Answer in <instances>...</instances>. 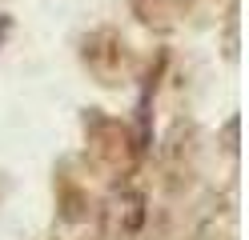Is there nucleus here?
Listing matches in <instances>:
<instances>
[{
  "label": "nucleus",
  "instance_id": "nucleus-1",
  "mask_svg": "<svg viewBox=\"0 0 249 240\" xmlns=\"http://www.w3.org/2000/svg\"><path fill=\"white\" fill-rule=\"evenodd\" d=\"M141 140L124 120L108 116L101 108H85V160L89 168L113 184H124L141 168Z\"/></svg>",
  "mask_w": 249,
  "mask_h": 240
},
{
  "label": "nucleus",
  "instance_id": "nucleus-2",
  "mask_svg": "<svg viewBox=\"0 0 249 240\" xmlns=\"http://www.w3.org/2000/svg\"><path fill=\"white\" fill-rule=\"evenodd\" d=\"M81 64L101 88H117V84H124L133 76L137 56H133L129 40L117 28L105 24V28H92L89 36H81Z\"/></svg>",
  "mask_w": 249,
  "mask_h": 240
},
{
  "label": "nucleus",
  "instance_id": "nucleus-3",
  "mask_svg": "<svg viewBox=\"0 0 249 240\" xmlns=\"http://www.w3.org/2000/svg\"><path fill=\"white\" fill-rule=\"evenodd\" d=\"M97 220H101V236H105V240H133L137 232L145 228V220H149L145 192H141V188H129V184L113 188V192L105 196Z\"/></svg>",
  "mask_w": 249,
  "mask_h": 240
},
{
  "label": "nucleus",
  "instance_id": "nucleus-4",
  "mask_svg": "<svg viewBox=\"0 0 249 240\" xmlns=\"http://www.w3.org/2000/svg\"><path fill=\"white\" fill-rule=\"evenodd\" d=\"M129 12L149 32H157V36H169V32H177L185 24V4L181 0H129Z\"/></svg>",
  "mask_w": 249,
  "mask_h": 240
},
{
  "label": "nucleus",
  "instance_id": "nucleus-5",
  "mask_svg": "<svg viewBox=\"0 0 249 240\" xmlns=\"http://www.w3.org/2000/svg\"><path fill=\"white\" fill-rule=\"evenodd\" d=\"M53 188H56V212H60V220H65V224H81V220H89L92 200H89V188L76 180V176H69L65 168H60Z\"/></svg>",
  "mask_w": 249,
  "mask_h": 240
},
{
  "label": "nucleus",
  "instance_id": "nucleus-6",
  "mask_svg": "<svg viewBox=\"0 0 249 240\" xmlns=\"http://www.w3.org/2000/svg\"><path fill=\"white\" fill-rule=\"evenodd\" d=\"M185 16H197V24H221L237 8V0H181Z\"/></svg>",
  "mask_w": 249,
  "mask_h": 240
},
{
  "label": "nucleus",
  "instance_id": "nucleus-7",
  "mask_svg": "<svg viewBox=\"0 0 249 240\" xmlns=\"http://www.w3.org/2000/svg\"><path fill=\"white\" fill-rule=\"evenodd\" d=\"M225 148L237 152V116H229V124H225Z\"/></svg>",
  "mask_w": 249,
  "mask_h": 240
},
{
  "label": "nucleus",
  "instance_id": "nucleus-8",
  "mask_svg": "<svg viewBox=\"0 0 249 240\" xmlns=\"http://www.w3.org/2000/svg\"><path fill=\"white\" fill-rule=\"evenodd\" d=\"M8 28H12V20H8V16H0V48H4V36H8Z\"/></svg>",
  "mask_w": 249,
  "mask_h": 240
},
{
  "label": "nucleus",
  "instance_id": "nucleus-9",
  "mask_svg": "<svg viewBox=\"0 0 249 240\" xmlns=\"http://www.w3.org/2000/svg\"><path fill=\"white\" fill-rule=\"evenodd\" d=\"M4 192H8V180H4V176H0V200H4Z\"/></svg>",
  "mask_w": 249,
  "mask_h": 240
}]
</instances>
